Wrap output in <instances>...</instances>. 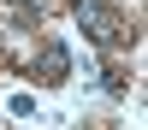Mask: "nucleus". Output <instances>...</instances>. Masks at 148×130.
<instances>
[{
    "instance_id": "f03ea898",
    "label": "nucleus",
    "mask_w": 148,
    "mask_h": 130,
    "mask_svg": "<svg viewBox=\"0 0 148 130\" xmlns=\"http://www.w3.org/2000/svg\"><path fill=\"white\" fill-rule=\"evenodd\" d=\"M42 71H47V83H59V77L71 71V59H65V47H59V42H47V47H42Z\"/></svg>"
},
{
    "instance_id": "f257e3e1",
    "label": "nucleus",
    "mask_w": 148,
    "mask_h": 130,
    "mask_svg": "<svg viewBox=\"0 0 148 130\" xmlns=\"http://www.w3.org/2000/svg\"><path fill=\"white\" fill-rule=\"evenodd\" d=\"M77 24L95 35V42H119V18L101 6V0H77Z\"/></svg>"
}]
</instances>
